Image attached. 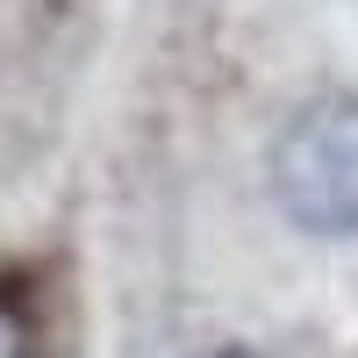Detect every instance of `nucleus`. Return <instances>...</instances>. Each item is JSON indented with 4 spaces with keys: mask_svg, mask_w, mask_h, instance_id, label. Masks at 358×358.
I'll return each instance as SVG.
<instances>
[{
    "mask_svg": "<svg viewBox=\"0 0 358 358\" xmlns=\"http://www.w3.org/2000/svg\"><path fill=\"white\" fill-rule=\"evenodd\" d=\"M273 201L308 236H358V94H315L273 136Z\"/></svg>",
    "mask_w": 358,
    "mask_h": 358,
    "instance_id": "f257e3e1",
    "label": "nucleus"
},
{
    "mask_svg": "<svg viewBox=\"0 0 358 358\" xmlns=\"http://www.w3.org/2000/svg\"><path fill=\"white\" fill-rule=\"evenodd\" d=\"M0 358H22V322H15L8 301H0Z\"/></svg>",
    "mask_w": 358,
    "mask_h": 358,
    "instance_id": "f03ea898",
    "label": "nucleus"
},
{
    "mask_svg": "<svg viewBox=\"0 0 358 358\" xmlns=\"http://www.w3.org/2000/svg\"><path fill=\"white\" fill-rule=\"evenodd\" d=\"M194 358H244V351H194Z\"/></svg>",
    "mask_w": 358,
    "mask_h": 358,
    "instance_id": "7ed1b4c3",
    "label": "nucleus"
}]
</instances>
